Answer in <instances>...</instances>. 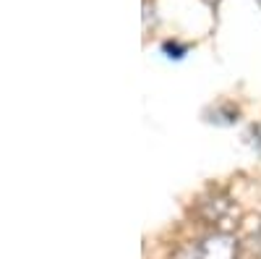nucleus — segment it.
Here are the masks:
<instances>
[{"label": "nucleus", "instance_id": "7ed1b4c3", "mask_svg": "<svg viewBox=\"0 0 261 259\" xmlns=\"http://www.w3.org/2000/svg\"><path fill=\"white\" fill-rule=\"evenodd\" d=\"M258 6H261V0H258Z\"/></svg>", "mask_w": 261, "mask_h": 259}, {"label": "nucleus", "instance_id": "f257e3e1", "mask_svg": "<svg viewBox=\"0 0 261 259\" xmlns=\"http://www.w3.org/2000/svg\"><path fill=\"white\" fill-rule=\"evenodd\" d=\"M193 259H238V241L227 233H214L196 246Z\"/></svg>", "mask_w": 261, "mask_h": 259}, {"label": "nucleus", "instance_id": "f03ea898", "mask_svg": "<svg viewBox=\"0 0 261 259\" xmlns=\"http://www.w3.org/2000/svg\"><path fill=\"white\" fill-rule=\"evenodd\" d=\"M162 50L167 53V58H183V55H186V48L175 45V42H165V48H162Z\"/></svg>", "mask_w": 261, "mask_h": 259}]
</instances>
